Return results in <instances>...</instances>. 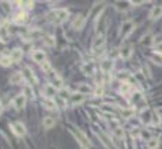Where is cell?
Wrapping results in <instances>:
<instances>
[{
  "instance_id": "1",
  "label": "cell",
  "mask_w": 162,
  "mask_h": 149,
  "mask_svg": "<svg viewBox=\"0 0 162 149\" xmlns=\"http://www.w3.org/2000/svg\"><path fill=\"white\" fill-rule=\"evenodd\" d=\"M68 17H69V11L66 8H57V10H54L49 14V20L52 22H55V24H62V22H65L68 20Z\"/></svg>"
},
{
  "instance_id": "2",
  "label": "cell",
  "mask_w": 162,
  "mask_h": 149,
  "mask_svg": "<svg viewBox=\"0 0 162 149\" xmlns=\"http://www.w3.org/2000/svg\"><path fill=\"white\" fill-rule=\"evenodd\" d=\"M71 132L73 134V137H75V139L78 141V142L82 145V148H85V149H88V148H90V141H89V138L86 137L85 134H83L80 129H78V128H75V127H71Z\"/></svg>"
},
{
  "instance_id": "3",
  "label": "cell",
  "mask_w": 162,
  "mask_h": 149,
  "mask_svg": "<svg viewBox=\"0 0 162 149\" xmlns=\"http://www.w3.org/2000/svg\"><path fill=\"white\" fill-rule=\"evenodd\" d=\"M13 106H14L16 110H23L24 107H26V103H27V96L24 94V93H21V94H17L14 98H13Z\"/></svg>"
},
{
  "instance_id": "4",
  "label": "cell",
  "mask_w": 162,
  "mask_h": 149,
  "mask_svg": "<svg viewBox=\"0 0 162 149\" xmlns=\"http://www.w3.org/2000/svg\"><path fill=\"white\" fill-rule=\"evenodd\" d=\"M10 128H12V131L14 132L16 137H24V135H26V132H27L24 124L20 122V121H16V122H13L12 125H10Z\"/></svg>"
},
{
  "instance_id": "5",
  "label": "cell",
  "mask_w": 162,
  "mask_h": 149,
  "mask_svg": "<svg viewBox=\"0 0 162 149\" xmlns=\"http://www.w3.org/2000/svg\"><path fill=\"white\" fill-rule=\"evenodd\" d=\"M134 27H135V25H134L133 21H125V22H123L121 28H120V35H121V38H125L127 35H130V34L133 32Z\"/></svg>"
},
{
  "instance_id": "6",
  "label": "cell",
  "mask_w": 162,
  "mask_h": 149,
  "mask_svg": "<svg viewBox=\"0 0 162 149\" xmlns=\"http://www.w3.org/2000/svg\"><path fill=\"white\" fill-rule=\"evenodd\" d=\"M104 42H106V35L104 34H99V35L93 39V42H92V49L93 51L102 49L103 45H104Z\"/></svg>"
},
{
  "instance_id": "7",
  "label": "cell",
  "mask_w": 162,
  "mask_h": 149,
  "mask_svg": "<svg viewBox=\"0 0 162 149\" xmlns=\"http://www.w3.org/2000/svg\"><path fill=\"white\" fill-rule=\"evenodd\" d=\"M139 120H141L142 124H145V125H149L151 122H152V111L148 108L142 110L141 114H139Z\"/></svg>"
},
{
  "instance_id": "8",
  "label": "cell",
  "mask_w": 162,
  "mask_h": 149,
  "mask_svg": "<svg viewBox=\"0 0 162 149\" xmlns=\"http://www.w3.org/2000/svg\"><path fill=\"white\" fill-rule=\"evenodd\" d=\"M31 58H33V61L34 62H37V63H40V65H43L44 62H47V55H45V52L44 51H41V49H37V51H34V52L31 53Z\"/></svg>"
},
{
  "instance_id": "9",
  "label": "cell",
  "mask_w": 162,
  "mask_h": 149,
  "mask_svg": "<svg viewBox=\"0 0 162 149\" xmlns=\"http://www.w3.org/2000/svg\"><path fill=\"white\" fill-rule=\"evenodd\" d=\"M85 22H86V17L83 16V14H78L76 18L72 22V28H73V30H82Z\"/></svg>"
},
{
  "instance_id": "10",
  "label": "cell",
  "mask_w": 162,
  "mask_h": 149,
  "mask_svg": "<svg viewBox=\"0 0 162 149\" xmlns=\"http://www.w3.org/2000/svg\"><path fill=\"white\" fill-rule=\"evenodd\" d=\"M85 94H82V93L76 92V93H72L71 94V98H69V101H71V104H73V106H78V104H82L83 101H85Z\"/></svg>"
},
{
  "instance_id": "11",
  "label": "cell",
  "mask_w": 162,
  "mask_h": 149,
  "mask_svg": "<svg viewBox=\"0 0 162 149\" xmlns=\"http://www.w3.org/2000/svg\"><path fill=\"white\" fill-rule=\"evenodd\" d=\"M161 17H162V6H154L149 11V18L152 21H156Z\"/></svg>"
},
{
  "instance_id": "12",
  "label": "cell",
  "mask_w": 162,
  "mask_h": 149,
  "mask_svg": "<svg viewBox=\"0 0 162 149\" xmlns=\"http://www.w3.org/2000/svg\"><path fill=\"white\" fill-rule=\"evenodd\" d=\"M23 76H24V80L28 82L30 84H35V83H37V77H35V75L33 73V70H30L28 67H26V69L23 70Z\"/></svg>"
},
{
  "instance_id": "13",
  "label": "cell",
  "mask_w": 162,
  "mask_h": 149,
  "mask_svg": "<svg viewBox=\"0 0 162 149\" xmlns=\"http://www.w3.org/2000/svg\"><path fill=\"white\" fill-rule=\"evenodd\" d=\"M119 55L121 59H130L131 55H133V48L130 45H125V47H121L119 51Z\"/></svg>"
},
{
  "instance_id": "14",
  "label": "cell",
  "mask_w": 162,
  "mask_h": 149,
  "mask_svg": "<svg viewBox=\"0 0 162 149\" xmlns=\"http://www.w3.org/2000/svg\"><path fill=\"white\" fill-rule=\"evenodd\" d=\"M10 58H12L13 62H20L23 59V49L21 48H14L10 53Z\"/></svg>"
},
{
  "instance_id": "15",
  "label": "cell",
  "mask_w": 162,
  "mask_h": 149,
  "mask_svg": "<svg viewBox=\"0 0 162 149\" xmlns=\"http://www.w3.org/2000/svg\"><path fill=\"white\" fill-rule=\"evenodd\" d=\"M43 92H44V96H45L47 98H52V97H55V94H57V89H55L54 86H51V84H47V86L43 89Z\"/></svg>"
},
{
  "instance_id": "16",
  "label": "cell",
  "mask_w": 162,
  "mask_h": 149,
  "mask_svg": "<svg viewBox=\"0 0 162 149\" xmlns=\"http://www.w3.org/2000/svg\"><path fill=\"white\" fill-rule=\"evenodd\" d=\"M104 7H106L104 2L96 3V4L93 6V8H92V11H90V17H96V16H99V14L102 13V10H103Z\"/></svg>"
},
{
  "instance_id": "17",
  "label": "cell",
  "mask_w": 162,
  "mask_h": 149,
  "mask_svg": "<svg viewBox=\"0 0 162 149\" xmlns=\"http://www.w3.org/2000/svg\"><path fill=\"white\" fill-rule=\"evenodd\" d=\"M111 67H113V61H111V59H103V61L100 62V69L104 73L110 72Z\"/></svg>"
},
{
  "instance_id": "18",
  "label": "cell",
  "mask_w": 162,
  "mask_h": 149,
  "mask_svg": "<svg viewBox=\"0 0 162 149\" xmlns=\"http://www.w3.org/2000/svg\"><path fill=\"white\" fill-rule=\"evenodd\" d=\"M26 20H27V14H26V11H24V10L18 11V13L14 16V22H16V24H18V25L24 24Z\"/></svg>"
},
{
  "instance_id": "19",
  "label": "cell",
  "mask_w": 162,
  "mask_h": 149,
  "mask_svg": "<svg viewBox=\"0 0 162 149\" xmlns=\"http://www.w3.org/2000/svg\"><path fill=\"white\" fill-rule=\"evenodd\" d=\"M21 80H24L23 72H14L10 76V83L12 84H18V83H21Z\"/></svg>"
},
{
  "instance_id": "20",
  "label": "cell",
  "mask_w": 162,
  "mask_h": 149,
  "mask_svg": "<svg viewBox=\"0 0 162 149\" xmlns=\"http://www.w3.org/2000/svg\"><path fill=\"white\" fill-rule=\"evenodd\" d=\"M99 139L107 149H111V138H109L104 132H99Z\"/></svg>"
},
{
  "instance_id": "21",
  "label": "cell",
  "mask_w": 162,
  "mask_h": 149,
  "mask_svg": "<svg viewBox=\"0 0 162 149\" xmlns=\"http://www.w3.org/2000/svg\"><path fill=\"white\" fill-rule=\"evenodd\" d=\"M9 34H10V30H9V25H7V22H4V24L0 25V39L6 41L7 37H9Z\"/></svg>"
},
{
  "instance_id": "22",
  "label": "cell",
  "mask_w": 162,
  "mask_h": 149,
  "mask_svg": "<svg viewBox=\"0 0 162 149\" xmlns=\"http://www.w3.org/2000/svg\"><path fill=\"white\" fill-rule=\"evenodd\" d=\"M76 92L82 93V94H88V93H93V89H92L89 84H86V83H80V84H78Z\"/></svg>"
},
{
  "instance_id": "23",
  "label": "cell",
  "mask_w": 162,
  "mask_h": 149,
  "mask_svg": "<svg viewBox=\"0 0 162 149\" xmlns=\"http://www.w3.org/2000/svg\"><path fill=\"white\" fill-rule=\"evenodd\" d=\"M43 106H44V108L51 110V111L57 110V103H55L52 98H45V100H44V103H43Z\"/></svg>"
},
{
  "instance_id": "24",
  "label": "cell",
  "mask_w": 162,
  "mask_h": 149,
  "mask_svg": "<svg viewBox=\"0 0 162 149\" xmlns=\"http://www.w3.org/2000/svg\"><path fill=\"white\" fill-rule=\"evenodd\" d=\"M43 125H44V128H47V129L52 128V127L55 125V118H54V117H51V115L45 117V118L43 120Z\"/></svg>"
},
{
  "instance_id": "25",
  "label": "cell",
  "mask_w": 162,
  "mask_h": 149,
  "mask_svg": "<svg viewBox=\"0 0 162 149\" xmlns=\"http://www.w3.org/2000/svg\"><path fill=\"white\" fill-rule=\"evenodd\" d=\"M158 146H159V138L158 137H152L147 142V148L148 149H156Z\"/></svg>"
},
{
  "instance_id": "26",
  "label": "cell",
  "mask_w": 162,
  "mask_h": 149,
  "mask_svg": "<svg viewBox=\"0 0 162 149\" xmlns=\"http://www.w3.org/2000/svg\"><path fill=\"white\" fill-rule=\"evenodd\" d=\"M12 63H13V61H12V58H10V56H6V55L0 56V66L9 67V66H12Z\"/></svg>"
},
{
  "instance_id": "27",
  "label": "cell",
  "mask_w": 162,
  "mask_h": 149,
  "mask_svg": "<svg viewBox=\"0 0 162 149\" xmlns=\"http://www.w3.org/2000/svg\"><path fill=\"white\" fill-rule=\"evenodd\" d=\"M51 86H54L55 89H62V84H63V82H62V79L59 77V76H54V77H52V80H51Z\"/></svg>"
},
{
  "instance_id": "28",
  "label": "cell",
  "mask_w": 162,
  "mask_h": 149,
  "mask_svg": "<svg viewBox=\"0 0 162 149\" xmlns=\"http://www.w3.org/2000/svg\"><path fill=\"white\" fill-rule=\"evenodd\" d=\"M114 6H116L117 10L124 11V10H127V8L131 6V2H116V3H114Z\"/></svg>"
},
{
  "instance_id": "29",
  "label": "cell",
  "mask_w": 162,
  "mask_h": 149,
  "mask_svg": "<svg viewBox=\"0 0 162 149\" xmlns=\"http://www.w3.org/2000/svg\"><path fill=\"white\" fill-rule=\"evenodd\" d=\"M131 90H133V87H131L130 83H127V82H121V86H120V92H121V94H128V93H131Z\"/></svg>"
},
{
  "instance_id": "30",
  "label": "cell",
  "mask_w": 162,
  "mask_h": 149,
  "mask_svg": "<svg viewBox=\"0 0 162 149\" xmlns=\"http://www.w3.org/2000/svg\"><path fill=\"white\" fill-rule=\"evenodd\" d=\"M134 112H135V110H134V108H123L120 114H121V117H123V118L128 120V118H131V117L134 115Z\"/></svg>"
},
{
  "instance_id": "31",
  "label": "cell",
  "mask_w": 162,
  "mask_h": 149,
  "mask_svg": "<svg viewBox=\"0 0 162 149\" xmlns=\"http://www.w3.org/2000/svg\"><path fill=\"white\" fill-rule=\"evenodd\" d=\"M161 122H162V118H161V114H159L158 111H152V125H155V127H158V125H161Z\"/></svg>"
},
{
  "instance_id": "32",
  "label": "cell",
  "mask_w": 162,
  "mask_h": 149,
  "mask_svg": "<svg viewBox=\"0 0 162 149\" xmlns=\"http://www.w3.org/2000/svg\"><path fill=\"white\" fill-rule=\"evenodd\" d=\"M43 42L44 45H47V47H54L55 45V38L51 35H44L43 37Z\"/></svg>"
},
{
  "instance_id": "33",
  "label": "cell",
  "mask_w": 162,
  "mask_h": 149,
  "mask_svg": "<svg viewBox=\"0 0 162 149\" xmlns=\"http://www.w3.org/2000/svg\"><path fill=\"white\" fill-rule=\"evenodd\" d=\"M113 135L116 138H119V139H123V137H124V131H123L121 127H116L113 131Z\"/></svg>"
},
{
  "instance_id": "34",
  "label": "cell",
  "mask_w": 162,
  "mask_h": 149,
  "mask_svg": "<svg viewBox=\"0 0 162 149\" xmlns=\"http://www.w3.org/2000/svg\"><path fill=\"white\" fill-rule=\"evenodd\" d=\"M125 149H135V145H134V139L133 137H128L125 138Z\"/></svg>"
},
{
  "instance_id": "35",
  "label": "cell",
  "mask_w": 162,
  "mask_h": 149,
  "mask_svg": "<svg viewBox=\"0 0 162 149\" xmlns=\"http://www.w3.org/2000/svg\"><path fill=\"white\" fill-rule=\"evenodd\" d=\"M18 6H20L23 10H27V8H33L34 7V3L33 2H18Z\"/></svg>"
},
{
  "instance_id": "36",
  "label": "cell",
  "mask_w": 162,
  "mask_h": 149,
  "mask_svg": "<svg viewBox=\"0 0 162 149\" xmlns=\"http://www.w3.org/2000/svg\"><path fill=\"white\" fill-rule=\"evenodd\" d=\"M93 94L96 96V97H102V96L104 94V90H103V87H96V89L93 90Z\"/></svg>"
},
{
  "instance_id": "37",
  "label": "cell",
  "mask_w": 162,
  "mask_h": 149,
  "mask_svg": "<svg viewBox=\"0 0 162 149\" xmlns=\"http://www.w3.org/2000/svg\"><path fill=\"white\" fill-rule=\"evenodd\" d=\"M41 67H43V70L47 72V73H51V70H52V66L48 63V62H44V63L41 65Z\"/></svg>"
},
{
  "instance_id": "38",
  "label": "cell",
  "mask_w": 162,
  "mask_h": 149,
  "mask_svg": "<svg viewBox=\"0 0 162 149\" xmlns=\"http://www.w3.org/2000/svg\"><path fill=\"white\" fill-rule=\"evenodd\" d=\"M61 97L63 98V100H66V98H71V94H69V92L68 90H65V89H61Z\"/></svg>"
},
{
  "instance_id": "39",
  "label": "cell",
  "mask_w": 162,
  "mask_h": 149,
  "mask_svg": "<svg viewBox=\"0 0 162 149\" xmlns=\"http://www.w3.org/2000/svg\"><path fill=\"white\" fill-rule=\"evenodd\" d=\"M152 59H154V62H156V63L162 65V56H161V53H154V55H152Z\"/></svg>"
},
{
  "instance_id": "40",
  "label": "cell",
  "mask_w": 162,
  "mask_h": 149,
  "mask_svg": "<svg viewBox=\"0 0 162 149\" xmlns=\"http://www.w3.org/2000/svg\"><path fill=\"white\" fill-rule=\"evenodd\" d=\"M139 137H142L144 139H148V141L152 138L151 137V134H149V131H141V135H139Z\"/></svg>"
},
{
  "instance_id": "41",
  "label": "cell",
  "mask_w": 162,
  "mask_h": 149,
  "mask_svg": "<svg viewBox=\"0 0 162 149\" xmlns=\"http://www.w3.org/2000/svg\"><path fill=\"white\" fill-rule=\"evenodd\" d=\"M155 52L156 53H162V42H159V44L155 47Z\"/></svg>"
},
{
  "instance_id": "42",
  "label": "cell",
  "mask_w": 162,
  "mask_h": 149,
  "mask_svg": "<svg viewBox=\"0 0 162 149\" xmlns=\"http://www.w3.org/2000/svg\"><path fill=\"white\" fill-rule=\"evenodd\" d=\"M142 3H145V2H131V4H135V6H139V4H142Z\"/></svg>"
},
{
  "instance_id": "43",
  "label": "cell",
  "mask_w": 162,
  "mask_h": 149,
  "mask_svg": "<svg viewBox=\"0 0 162 149\" xmlns=\"http://www.w3.org/2000/svg\"><path fill=\"white\" fill-rule=\"evenodd\" d=\"M2 112H3V104L0 103V114H2Z\"/></svg>"
}]
</instances>
